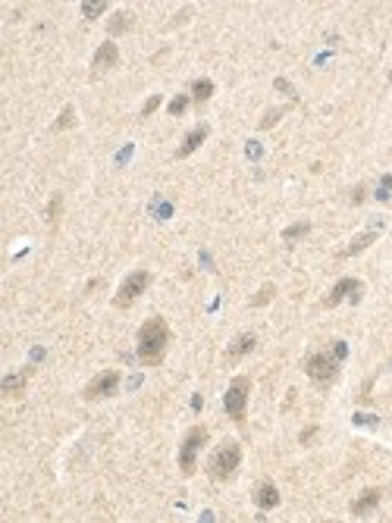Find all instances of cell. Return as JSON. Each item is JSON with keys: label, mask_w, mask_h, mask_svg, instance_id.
Returning a JSON list of instances; mask_svg holds the SVG:
<instances>
[{"label": "cell", "mask_w": 392, "mask_h": 523, "mask_svg": "<svg viewBox=\"0 0 392 523\" xmlns=\"http://www.w3.org/2000/svg\"><path fill=\"white\" fill-rule=\"evenodd\" d=\"M170 323H166L160 313L148 317L138 329V342H135V357L142 367H157V364H164L166 357V348H170Z\"/></svg>", "instance_id": "1"}, {"label": "cell", "mask_w": 392, "mask_h": 523, "mask_svg": "<svg viewBox=\"0 0 392 523\" xmlns=\"http://www.w3.org/2000/svg\"><path fill=\"white\" fill-rule=\"evenodd\" d=\"M239 464H242V445L239 442H223L207 460V476L214 482H226L239 470Z\"/></svg>", "instance_id": "2"}, {"label": "cell", "mask_w": 392, "mask_h": 523, "mask_svg": "<svg viewBox=\"0 0 392 523\" xmlns=\"http://www.w3.org/2000/svg\"><path fill=\"white\" fill-rule=\"evenodd\" d=\"M207 438H210L207 426H192V430L186 432L182 445H179V470H182V476L195 474V467H198V452L207 445Z\"/></svg>", "instance_id": "3"}, {"label": "cell", "mask_w": 392, "mask_h": 523, "mask_svg": "<svg viewBox=\"0 0 392 523\" xmlns=\"http://www.w3.org/2000/svg\"><path fill=\"white\" fill-rule=\"evenodd\" d=\"M248 398H251V379L248 376H235V379L229 382L226 395H223V408H226L229 420L242 423L245 410H248Z\"/></svg>", "instance_id": "4"}, {"label": "cell", "mask_w": 392, "mask_h": 523, "mask_svg": "<svg viewBox=\"0 0 392 523\" xmlns=\"http://www.w3.org/2000/svg\"><path fill=\"white\" fill-rule=\"evenodd\" d=\"M151 285V273L148 269H135V273H129L126 279H122V285L116 289L113 295V307L116 311H126V307H132L138 301V298L144 295V289Z\"/></svg>", "instance_id": "5"}, {"label": "cell", "mask_w": 392, "mask_h": 523, "mask_svg": "<svg viewBox=\"0 0 392 523\" xmlns=\"http://www.w3.org/2000/svg\"><path fill=\"white\" fill-rule=\"evenodd\" d=\"M305 373L311 382H317V386H333L336 376H339V364H336V357H329V354H311L305 361Z\"/></svg>", "instance_id": "6"}, {"label": "cell", "mask_w": 392, "mask_h": 523, "mask_svg": "<svg viewBox=\"0 0 392 523\" xmlns=\"http://www.w3.org/2000/svg\"><path fill=\"white\" fill-rule=\"evenodd\" d=\"M120 382H122L120 370H104V373H98L85 386V389H82V398H85V401H100V398H110V395H116Z\"/></svg>", "instance_id": "7"}, {"label": "cell", "mask_w": 392, "mask_h": 523, "mask_svg": "<svg viewBox=\"0 0 392 523\" xmlns=\"http://www.w3.org/2000/svg\"><path fill=\"white\" fill-rule=\"evenodd\" d=\"M35 376V367L32 364H25V367L13 370V373L3 376V382H0V395L7 398V401H16V398L25 395V389H29V379Z\"/></svg>", "instance_id": "8"}, {"label": "cell", "mask_w": 392, "mask_h": 523, "mask_svg": "<svg viewBox=\"0 0 392 523\" xmlns=\"http://www.w3.org/2000/svg\"><path fill=\"white\" fill-rule=\"evenodd\" d=\"M361 289H364V285L358 282V279H351V276L339 279V282L333 285V291L323 298V307H327V311H333V307H339L349 295H351V301H358V298H361Z\"/></svg>", "instance_id": "9"}, {"label": "cell", "mask_w": 392, "mask_h": 523, "mask_svg": "<svg viewBox=\"0 0 392 523\" xmlns=\"http://www.w3.org/2000/svg\"><path fill=\"white\" fill-rule=\"evenodd\" d=\"M116 63H120V47H116V41H104L98 50H94V60H91V78H98L100 72L113 69Z\"/></svg>", "instance_id": "10"}, {"label": "cell", "mask_w": 392, "mask_h": 523, "mask_svg": "<svg viewBox=\"0 0 392 523\" xmlns=\"http://www.w3.org/2000/svg\"><path fill=\"white\" fill-rule=\"evenodd\" d=\"M380 502H383V489H364L361 495H358L355 502H351V517H367L373 514V511L380 508Z\"/></svg>", "instance_id": "11"}, {"label": "cell", "mask_w": 392, "mask_h": 523, "mask_svg": "<svg viewBox=\"0 0 392 523\" xmlns=\"http://www.w3.org/2000/svg\"><path fill=\"white\" fill-rule=\"evenodd\" d=\"M254 348H257V335L254 333H242V335H235V339L226 345L223 357H226V361H242V357H248Z\"/></svg>", "instance_id": "12"}, {"label": "cell", "mask_w": 392, "mask_h": 523, "mask_svg": "<svg viewBox=\"0 0 392 523\" xmlns=\"http://www.w3.org/2000/svg\"><path fill=\"white\" fill-rule=\"evenodd\" d=\"M251 495H254V504H257V508H261V511H273L279 502H283V495H279V489L273 486L270 480L257 482V486H254V492H251Z\"/></svg>", "instance_id": "13"}, {"label": "cell", "mask_w": 392, "mask_h": 523, "mask_svg": "<svg viewBox=\"0 0 392 523\" xmlns=\"http://www.w3.org/2000/svg\"><path fill=\"white\" fill-rule=\"evenodd\" d=\"M207 132H210V129H207V126H198V129H192V132L186 135V142H182V144H179V148H176V160H186V157H192L195 151H198L201 144H204Z\"/></svg>", "instance_id": "14"}, {"label": "cell", "mask_w": 392, "mask_h": 523, "mask_svg": "<svg viewBox=\"0 0 392 523\" xmlns=\"http://www.w3.org/2000/svg\"><path fill=\"white\" fill-rule=\"evenodd\" d=\"M132 25H135V13H132V10H116L107 19V35L116 38V35H122V32H129Z\"/></svg>", "instance_id": "15"}, {"label": "cell", "mask_w": 392, "mask_h": 523, "mask_svg": "<svg viewBox=\"0 0 392 523\" xmlns=\"http://www.w3.org/2000/svg\"><path fill=\"white\" fill-rule=\"evenodd\" d=\"M373 241H377V235H373V232H364V235H358V238L351 241V245H345V247H342V251H339V254H336V257H339V260H349V257H358V254H361V251H367V247H371Z\"/></svg>", "instance_id": "16"}, {"label": "cell", "mask_w": 392, "mask_h": 523, "mask_svg": "<svg viewBox=\"0 0 392 523\" xmlns=\"http://www.w3.org/2000/svg\"><path fill=\"white\" fill-rule=\"evenodd\" d=\"M60 216H63V194L60 191H54L47 201V210H44V219H47V226L50 229H57L60 226Z\"/></svg>", "instance_id": "17"}, {"label": "cell", "mask_w": 392, "mask_h": 523, "mask_svg": "<svg viewBox=\"0 0 392 523\" xmlns=\"http://www.w3.org/2000/svg\"><path fill=\"white\" fill-rule=\"evenodd\" d=\"M76 107L66 104L63 110H60V116L54 122H50V132H69V129H76Z\"/></svg>", "instance_id": "18"}, {"label": "cell", "mask_w": 392, "mask_h": 523, "mask_svg": "<svg viewBox=\"0 0 392 523\" xmlns=\"http://www.w3.org/2000/svg\"><path fill=\"white\" fill-rule=\"evenodd\" d=\"M214 98V82L210 78H198V82H192V104H207V100Z\"/></svg>", "instance_id": "19"}, {"label": "cell", "mask_w": 392, "mask_h": 523, "mask_svg": "<svg viewBox=\"0 0 392 523\" xmlns=\"http://www.w3.org/2000/svg\"><path fill=\"white\" fill-rule=\"evenodd\" d=\"M289 113V107H270V110H267V116L261 122H257V129H261V132H267V129H273L276 126L279 120H283V116Z\"/></svg>", "instance_id": "20"}, {"label": "cell", "mask_w": 392, "mask_h": 523, "mask_svg": "<svg viewBox=\"0 0 392 523\" xmlns=\"http://www.w3.org/2000/svg\"><path fill=\"white\" fill-rule=\"evenodd\" d=\"M273 298H276V285L267 282V285H261V291H257V295H251V307H267Z\"/></svg>", "instance_id": "21"}, {"label": "cell", "mask_w": 392, "mask_h": 523, "mask_svg": "<svg viewBox=\"0 0 392 523\" xmlns=\"http://www.w3.org/2000/svg\"><path fill=\"white\" fill-rule=\"evenodd\" d=\"M307 232H311V223H295V226L283 229V241H285V245H295V241L305 238Z\"/></svg>", "instance_id": "22"}, {"label": "cell", "mask_w": 392, "mask_h": 523, "mask_svg": "<svg viewBox=\"0 0 392 523\" xmlns=\"http://www.w3.org/2000/svg\"><path fill=\"white\" fill-rule=\"evenodd\" d=\"M104 10H107V3H104V0H100V3H82V13H85L88 22H94L100 13H104Z\"/></svg>", "instance_id": "23"}, {"label": "cell", "mask_w": 392, "mask_h": 523, "mask_svg": "<svg viewBox=\"0 0 392 523\" xmlns=\"http://www.w3.org/2000/svg\"><path fill=\"white\" fill-rule=\"evenodd\" d=\"M188 100H192V98H186V94H176V98L170 100V113L173 116H182V113H186V107H188Z\"/></svg>", "instance_id": "24"}, {"label": "cell", "mask_w": 392, "mask_h": 523, "mask_svg": "<svg viewBox=\"0 0 392 523\" xmlns=\"http://www.w3.org/2000/svg\"><path fill=\"white\" fill-rule=\"evenodd\" d=\"M157 107H160V94H151V98L144 100V107H142V113H138V116H142V120H148V116L154 113Z\"/></svg>", "instance_id": "25"}, {"label": "cell", "mask_w": 392, "mask_h": 523, "mask_svg": "<svg viewBox=\"0 0 392 523\" xmlns=\"http://www.w3.org/2000/svg\"><path fill=\"white\" fill-rule=\"evenodd\" d=\"M317 432H320V426H305V430H301L298 432V442H301V445H307V442H314V436H317Z\"/></svg>", "instance_id": "26"}, {"label": "cell", "mask_w": 392, "mask_h": 523, "mask_svg": "<svg viewBox=\"0 0 392 523\" xmlns=\"http://www.w3.org/2000/svg\"><path fill=\"white\" fill-rule=\"evenodd\" d=\"M364 198H367V185H355V191H351V204H361Z\"/></svg>", "instance_id": "27"}, {"label": "cell", "mask_w": 392, "mask_h": 523, "mask_svg": "<svg viewBox=\"0 0 392 523\" xmlns=\"http://www.w3.org/2000/svg\"><path fill=\"white\" fill-rule=\"evenodd\" d=\"M188 19H192V7L182 10V16H176V19H173L170 25H166V29H176V25H182V22H188Z\"/></svg>", "instance_id": "28"}, {"label": "cell", "mask_w": 392, "mask_h": 523, "mask_svg": "<svg viewBox=\"0 0 392 523\" xmlns=\"http://www.w3.org/2000/svg\"><path fill=\"white\" fill-rule=\"evenodd\" d=\"M371 386H373V382H371V379L364 382V392H361V401H367V398H371Z\"/></svg>", "instance_id": "29"}]
</instances>
